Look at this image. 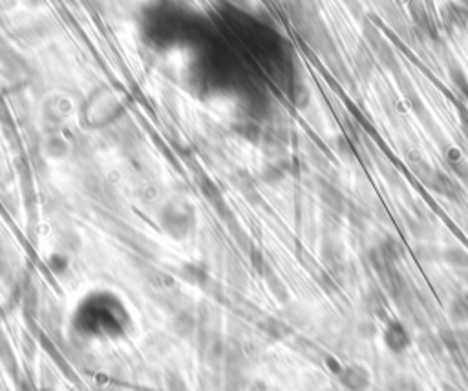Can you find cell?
I'll return each instance as SVG.
<instances>
[{"label": "cell", "instance_id": "6da1fadb", "mask_svg": "<svg viewBox=\"0 0 468 391\" xmlns=\"http://www.w3.org/2000/svg\"><path fill=\"white\" fill-rule=\"evenodd\" d=\"M70 324L77 337L85 340L113 342L129 335L134 316L119 293L108 287H96L77 300Z\"/></svg>", "mask_w": 468, "mask_h": 391}, {"label": "cell", "instance_id": "7a4b0ae2", "mask_svg": "<svg viewBox=\"0 0 468 391\" xmlns=\"http://www.w3.org/2000/svg\"><path fill=\"white\" fill-rule=\"evenodd\" d=\"M384 344L393 353H403L410 348L412 338H410L406 327L397 320H392L384 329Z\"/></svg>", "mask_w": 468, "mask_h": 391}, {"label": "cell", "instance_id": "3957f363", "mask_svg": "<svg viewBox=\"0 0 468 391\" xmlns=\"http://www.w3.org/2000/svg\"><path fill=\"white\" fill-rule=\"evenodd\" d=\"M342 382L344 386L351 391H364L370 384V375L368 371L361 366H350V368H344V373H342Z\"/></svg>", "mask_w": 468, "mask_h": 391}]
</instances>
